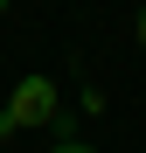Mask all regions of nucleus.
<instances>
[{
	"instance_id": "nucleus-1",
	"label": "nucleus",
	"mask_w": 146,
	"mask_h": 153,
	"mask_svg": "<svg viewBox=\"0 0 146 153\" xmlns=\"http://www.w3.org/2000/svg\"><path fill=\"white\" fill-rule=\"evenodd\" d=\"M49 118H56V76L28 70V76L14 84L7 111H0V139H7V132H35V125H49Z\"/></svg>"
},
{
	"instance_id": "nucleus-4",
	"label": "nucleus",
	"mask_w": 146,
	"mask_h": 153,
	"mask_svg": "<svg viewBox=\"0 0 146 153\" xmlns=\"http://www.w3.org/2000/svg\"><path fill=\"white\" fill-rule=\"evenodd\" d=\"M0 14H7V0H0Z\"/></svg>"
},
{
	"instance_id": "nucleus-2",
	"label": "nucleus",
	"mask_w": 146,
	"mask_h": 153,
	"mask_svg": "<svg viewBox=\"0 0 146 153\" xmlns=\"http://www.w3.org/2000/svg\"><path fill=\"white\" fill-rule=\"evenodd\" d=\"M49 153H97V146H90V139H56Z\"/></svg>"
},
{
	"instance_id": "nucleus-3",
	"label": "nucleus",
	"mask_w": 146,
	"mask_h": 153,
	"mask_svg": "<svg viewBox=\"0 0 146 153\" xmlns=\"http://www.w3.org/2000/svg\"><path fill=\"white\" fill-rule=\"evenodd\" d=\"M132 35H139V49H146V7H139V21H132Z\"/></svg>"
}]
</instances>
